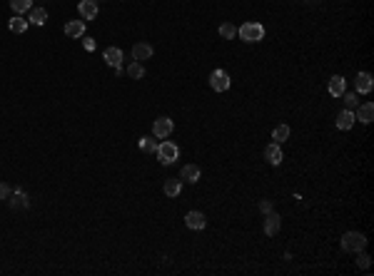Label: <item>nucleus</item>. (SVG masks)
<instances>
[{
	"label": "nucleus",
	"mask_w": 374,
	"mask_h": 276,
	"mask_svg": "<svg viewBox=\"0 0 374 276\" xmlns=\"http://www.w3.org/2000/svg\"><path fill=\"white\" fill-rule=\"evenodd\" d=\"M220 37H224V40H235V37H237V25L222 22V25H220Z\"/></svg>",
	"instance_id": "25"
},
{
	"label": "nucleus",
	"mask_w": 374,
	"mask_h": 276,
	"mask_svg": "<svg viewBox=\"0 0 374 276\" xmlns=\"http://www.w3.org/2000/svg\"><path fill=\"white\" fill-rule=\"evenodd\" d=\"M237 35L244 42H260L264 37V25L262 22H244V25L237 28Z\"/></svg>",
	"instance_id": "2"
},
{
	"label": "nucleus",
	"mask_w": 374,
	"mask_h": 276,
	"mask_svg": "<svg viewBox=\"0 0 374 276\" xmlns=\"http://www.w3.org/2000/svg\"><path fill=\"white\" fill-rule=\"evenodd\" d=\"M272 140H275L277 145H282L284 140H289V127H287V125H277V127L272 129Z\"/></svg>",
	"instance_id": "24"
},
{
	"label": "nucleus",
	"mask_w": 374,
	"mask_h": 276,
	"mask_svg": "<svg viewBox=\"0 0 374 276\" xmlns=\"http://www.w3.org/2000/svg\"><path fill=\"white\" fill-rule=\"evenodd\" d=\"M10 192H13V187L5 182H0V199H5L8 202V197H10Z\"/></svg>",
	"instance_id": "29"
},
{
	"label": "nucleus",
	"mask_w": 374,
	"mask_h": 276,
	"mask_svg": "<svg viewBox=\"0 0 374 276\" xmlns=\"http://www.w3.org/2000/svg\"><path fill=\"white\" fill-rule=\"evenodd\" d=\"M82 48H85L88 53H93V50H95V40H93V37H85V35H82Z\"/></svg>",
	"instance_id": "30"
},
{
	"label": "nucleus",
	"mask_w": 374,
	"mask_h": 276,
	"mask_svg": "<svg viewBox=\"0 0 374 276\" xmlns=\"http://www.w3.org/2000/svg\"><path fill=\"white\" fill-rule=\"evenodd\" d=\"M77 10H80V18L82 20H95V15H97V0H80L77 3Z\"/></svg>",
	"instance_id": "9"
},
{
	"label": "nucleus",
	"mask_w": 374,
	"mask_h": 276,
	"mask_svg": "<svg viewBox=\"0 0 374 276\" xmlns=\"http://www.w3.org/2000/svg\"><path fill=\"white\" fill-rule=\"evenodd\" d=\"M128 75H130L132 80H142V77H145L142 62H130V65H128Z\"/></svg>",
	"instance_id": "26"
},
{
	"label": "nucleus",
	"mask_w": 374,
	"mask_h": 276,
	"mask_svg": "<svg viewBox=\"0 0 374 276\" xmlns=\"http://www.w3.org/2000/svg\"><path fill=\"white\" fill-rule=\"evenodd\" d=\"M137 147L142 149V152H148V154H155L157 152V140L155 137H140L137 140Z\"/></svg>",
	"instance_id": "21"
},
{
	"label": "nucleus",
	"mask_w": 374,
	"mask_h": 276,
	"mask_svg": "<svg viewBox=\"0 0 374 276\" xmlns=\"http://www.w3.org/2000/svg\"><path fill=\"white\" fill-rule=\"evenodd\" d=\"M357 254H359V259H357V266H359V269H369L372 257H369V254H364V249H362V251H357Z\"/></svg>",
	"instance_id": "28"
},
{
	"label": "nucleus",
	"mask_w": 374,
	"mask_h": 276,
	"mask_svg": "<svg viewBox=\"0 0 374 276\" xmlns=\"http://www.w3.org/2000/svg\"><path fill=\"white\" fill-rule=\"evenodd\" d=\"M210 87L215 92H227L230 90V75L224 70H212L210 73Z\"/></svg>",
	"instance_id": "5"
},
{
	"label": "nucleus",
	"mask_w": 374,
	"mask_h": 276,
	"mask_svg": "<svg viewBox=\"0 0 374 276\" xmlns=\"http://www.w3.org/2000/svg\"><path fill=\"white\" fill-rule=\"evenodd\" d=\"M200 177H202V172H200V167L197 165H185L182 167V179L187 184H197L200 182Z\"/></svg>",
	"instance_id": "16"
},
{
	"label": "nucleus",
	"mask_w": 374,
	"mask_h": 276,
	"mask_svg": "<svg viewBox=\"0 0 374 276\" xmlns=\"http://www.w3.org/2000/svg\"><path fill=\"white\" fill-rule=\"evenodd\" d=\"M260 212H262V214L272 212V202H269V199H262V202H260Z\"/></svg>",
	"instance_id": "31"
},
{
	"label": "nucleus",
	"mask_w": 374,
	"mask_h": 276,
	"mask_svg": "<svg viewBox=\"0 0 374 276\" xmlns=\"http://www.w3.org/2000/svg\"><path fill=\"white\" fill-rule=\"evenodd\" d=\"M264 159H267V162H269V165H282V159H284V157H282V149H280V145H277V142H272V145H269V147L264 149Z\"/></svg>",
	"instance_id": "14"
},
{
	"label": "nucleus",
	"mask_w": 374,
	"mask_h": 276,
	"mask_svg": "<svg viewBox=\"0 0 374 276\" xmlns=\"http://www.w3.org/2000/svg\"><path fill=\"white\" fill-rule=\"evenodd\" d=\"M344 92H347V82H344V77H342V75L329 77V95H332V97H342Z\"/></svg>",
	"instance_id": "13"
},
{
	"label": "nucleus",
	"mask_w": 374,
	"mask_h": 276,
	"mask_svg": "<svg viewBox=\"0 0 374 276\" xmlns=\"http://www.w3.org/2000/svg\"><path fill=\"white\" fill-rule=\"evenodd\" d=\"M342 97H344V105H347V110H355V107H359V97H357L355 92H344Z\"/></svg>",
	"instance_id": "27"
},
{
	"label": "nucleus",
	"mask_w": 374,
	"mask_h": 276,
	"mask_svg": "<svg viewBox=\"0 0 374 276\" xmlns=\"http://www.w3.org/2000/svg\"><path fill=\"white\" fill-rule=\"evenodd\" d=\"M355 120H359L362 125H369V122H372V120H374V105H372V102H367V105H362V107L357 110Z\"/></svg>",
	"instance_id": "18"
},
{
	"label": "nucleus",
	"mask_w": 374,
	"mask_h": 276,
	"mask_svg": "<svg viewBox=\"0 0 374 276\" xmlns=\"http://www.w3.org/2000/svg\"><path fill=\"white\" fill-rule=\"evenodd\" d=\"M172 129H175V122L162 114V117H157V120L152 122V137H155V140H168L170 134H172Z\"/></svg>",
	"instance_id": "4"
},
{
	"label": "nucleus",
	"mask_w": 374,
	"mask_h": 276,
	"mask_svg": "<svg viewBox=\"0 0 374 276\" xmlns=\"http://www.w3.org/2000/svg\"><path fill=\"white\" fill-rule=\"evenodd\" d=\"M162 192H165L168 197H180V192H182V182H180V179H168L165 187H162Z\"/></svg>",
	"instance_id": "22"
},
{
	"label": "nucleus",
	"mask_w": 374,
	"mask_h": 276,
	"mask_svg": "<svg viewBox=\"0 0 374 276\" xmlns=\"http://www.w3.org/2000/svg\"><path fill=\"white\" fill-rule=\"evenodd\" d=\"M8 25H10V30H13L15 35H23V33L28 30V25H30V22H28V20H25V18H23V15H15V18L10 20Z\"/></svg>",
	"instance_id": "20"
},
{
	"label": "nucleus",
	"mask_w": 374,
	"mask_h": 276,
	"mask_svg": "<svg viewBox=\"0 0 374 276\" xmlns=\"http://www.w3.org/2000/svg\"><path fill=\"white\" fill-rule=\"evenodd\" d=\"M355 112L352 110H344V112H339V117H337V127L339 129H344V132H347V129H352L355 127Z\"/></svg>",
	"instance_id": "17"
},
{
	"label": "nucleus",
	"mask_w": 374,
	"mask_h": 276,
	"mask_svg": "<svg viewBox=\"0 0 374 276\" xmlns=\"http://www.w3.org/2000/svg\"><path fill=\"white\" fill-rule=\"evenodd\" d=\"M157 159L162 162L165 167H170V165H175L177 159H180V149H177V145L175 142H170V140H165V142H160L157 145Z\"/></svg>",
	"instance_id": "1"
},
{
	"label": "nucleus",
	"mask_w": 374,
	"mask_h": 276,
	"mask_svg": "<svg viewBox=\"0 0 374 276\" xmlns=\"http://www.w3.org/2000/svg\"><path fill=\"white\" fill-rule=\"evenodd\" d=\"M367 246V237L364 234H359V232H347V234H342V249L344 251H362Z\"/></svg>",
	"instance_id": "3"
},
{
	"label": "nucleus",
	"mask_w": 374,
	"mask_h": 276,
	"mask_svg": "<svg viewBox=\"0 0 374 276\" xmlns=\"http://www.w3.org/2000/svg\"><path fill=\"white\" fill-rule=\"evenodd\" d=\"M355 85H357V92L367 95V92H372V90H374V77H372L369 73H357Z\"/></svg>",
	"instance_id": "10"
},
{
	"label": "nucleus",
	"mask_w": 374,
	"mask_h": 276,
	"mask_svg": "<svg viewBox=\"0 0 374 276\" xmlns=\"http://www.w3.org/2000/svg\"><path fill=\"white\" fill-rule=\"evenodd\" d=\"M152 57V45L150 42H135L132 45V60L135 62H142V60H150Z\"/></svg>",
	"instance_id": "11"
},
{
	"label": "nucleus",
	"mask_w": 374,
	"mask_h": 276,
	"mask_svg": "<svg viewBox=\"0 0 374 276\" xmlns=\"http://www.w3.org/2000/svg\"><path fill=\"white\" fill-rule=\"evenodd\" d=\"M8 204H10L13 209H28V206H30V197H28V194H25V192L18 187V189H13V192H10Z\"/></svg>",
	"instance_id": "8"
},
{
	"label": "nucleus",
	"mask_w": 374,
	"mask_h": 276,
	"mask_svg": "<svg viewBox=\"0 0 374 276\" xmlns=\"http://www.w3.org/2000/svg\"><path fill=\"white\" fill-rule=\"evenodd\" d=\"M102 60L115 67V75L122 73V50L120 48H105V53H102Z\"/></svg>",
	"instance_id": "6"
},
{
	"label": "nucleus",
	"mask_w": 374,
	"mask_h": 276,
	"mask_svg": "<svg viewBox=\"0 0 374 276\" xmlns=\"http://www.w3.org/2000/svg\"><path fill=\"white\" fill-rule=\"evenodd\" d=\"M28 22H33V25H45L48 22V10L45 8H30V18Z\"/></svg>",
	"instance_id": "19"
},
{
	"label": "nucleus",
	"mask_w": 374,
	"mask_h": 276,
	"mask_svg": "<svg viewBox=\"0 0 374 276\" xmlns=\"http://www.w3.org/2000/svg\"><path fill=\"white\" fill-rule=\"evenodd\" d=\"M65 35L80 40V37L85 35V20H70V22L65 25Z\"/></svg>",
	"instance_id": "15"
},
{
	"label": "nucleus",
	"mask_w": 374,
	"mask_h": 276,
	"mask_svg": "<svg viewBox=\"0 0 374 276\" xmlns=\"http://www.w3.org/2000/svg\"><path fill=\"white\" fill-rule=\"evenodd\" d=\"M185 224L190 226V229H195V232H200V229H205V214L202 212H187L185 214Z\"/></svg>",
	"instance_id": "12"
},
{
	"label": "nucleus",
	"mask_w": 374,
	"mask_h": 276,
	"mask_svg": "<svg viewBox=\"0 0 374 276\" xmlns=\"http://www.w3.org/2000/svg\"><path fill=\"white\" fill-rule=\"evenodd\" d=\"M10 8L15 10V15L30 13V8H33V0H10Z\"/></svg>",
	"instance_id": "23"
},
{
	"label": "nucleus",
	"mask_w": 374,
	"mask_h": 276,
	"mask_svg": "<svg viewBox=\"0 0 374 276\" xmlns=\"http://www.w3.org/2000/svg\"><path fill=\"white\" fill-rule=\"evenodd\" d=\"M280 226H282V217L277 212H267L264 214V234L267 237H275L280 232Z\"/></svg>",
	"instance_id": "7"
}]
</instances>
